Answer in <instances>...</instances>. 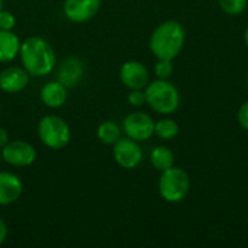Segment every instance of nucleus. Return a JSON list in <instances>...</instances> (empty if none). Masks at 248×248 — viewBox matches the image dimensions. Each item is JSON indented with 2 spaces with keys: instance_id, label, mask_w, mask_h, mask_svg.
I'll return each instance as SVG.
<instances>
[{
  "instance_id": "f257e3e1",
  "label": "nucleus",
  "mask_w": 248,
  "mask_h": 248,
  "mask_svg": "<svg viewBox=\"0 0 248 248\" xmlns=\"http://www.w3.org/2000/svg\"><path fill=\"white\" fill-rule=\"evenodd\" d=\"M22 67L31 77H46L57 67V54L52 45L42 36H28L22 41L19 49Z\"/></svg>"
},
{
  "instance_id": "f03ea898",
  "label": "nucleus",
  "mask_w": 248,
  "mask_h": 248,
  "mask_svg": "<svg viewBox=\"0 0 248 248\" xmlns=\"http://www.w3.org/2000/svg\"><path fill=\"white\" fill-rule=\"evenodd\" d=\"M186 31L177 20L160 23L150 36V51L157 60H174L183 49Z\"/></svg>"
},
{
  "instance_id": "7ed1b4c3",
  "label": "nucleus",
  "mask_w": 248,
  "mask_h": 248,
  "mask_svg": "<svg viewBox=\"0 0 248 248\" xmlns=\"http://www.w3.org/2000/svg\"><path fill=\"white\" fill-rule=\"evenodd\" d=\"M145 99L147 105L160 115H171L179 109L180 93L170 80L157 78L147 84Z\"/></svg>"
},
{
  "instance_id": "20e7f679",
  "label": "nucleus",
  "mask_w": 248,
  "mask_h": 248,
  "mask_svg": "<svg viewBox=\"0 0 248 248\" xmlns=\"http://www.w3.org/2000/svg\"><path fill=\"white\" fill-rule=\"evenodd\" d=\"M36 132L39 141L49 150H62L71 141V128L68 122L54 113L45 115L38 121Z\"/></svg>"
},
{
  "instance_id": "39448f33",
  "label": "nucleus",
  "mask_w": 248,
  "mask_h": 248,
  "mask_svg": "<svg viewBox=\"0 0 248 248\" xmlns=\"http://www.w3.org/2000/svg\"><path fill=\"white\" fill-rule=\"evenodd\" d=\"M158 192L169 203H179L185 201L190 192V177L187 171L174 166L161 171L158 179Z\"/></svg>"
},
{
  "instance_id": "423d86ee",
  "label": "nucleus",
  "mask_w": 248,
  "mask_h": 248,
  "mask_svg": "<svg viewBox=\"0 0 248 248\" xmlns=\"http://www.w3.org/2000/svg\"><path fill=\"white\" fill-rule=\"evenodd\" d=\"M1 160L17 169L29 167L36 160V150L35 147L25 140H12L9 141L0 151Z\"/></svg>"
},
{
  "instance_id": "0eeeda50",
  "label": "nucleus",
  "mask_w": 248,
  "mask_h": 248,
  "mask_svg": "<svg viewBox=\"0 0 248 248\" xmlns=\"http://www.w3.org/2000/svg\"><path fill=\"white\" fill-rule=\"evenodd\" d=\"M155 121L142 110H134L124 118L122 122V132L138 142L147 141L154 135Z\"/></svg>"
},
{
  "instance_id": "6e6552de",
  "label": "nucleus",
  "mask_w": 248,
  "mask_h": 248,
  "mask_svg": "<svg viewBox=\"0 0 248 248\" xmlns=\"http://www.w3.org/2000/svg\"><path fill=\"white\" fill-rule=\"evenodd\" d=\"M112 154H113V160L116 161V164L125 170L137 169L144 158V153H142L140 142L128 137L125 138L121 137L112 145Z\"/></svg>"
},
{
  "instance_id": "1a4fd4ad",
  "label": "nucleus",
  "mask_w": 248,
  "mask_h": 248,
  "mask_svg": "<svg viewBox=\"0 0 248 248\" xmlns=\"http://www.w3.org/2000/svg\"><path fill=\"white\" fill-rule=\"evenodd\" d=\"M102 0H64L62 13L73 23H86L100 10Z\"/></svg>"
},
{
  "instance_id": "9d476101",
  "label": "nucleus",
  "mask_w": 248,
  "mask_h": 248,
  "mask_svg": "<svg viewBox=\"0 0 248 248\" xmlns=\"http://www.w3.org/2000/svg\"><path fill=\"white\" fill-rule=\"evenodd\" d=\"M119 78L128 90L145 89L150 83V73L141 61L129 60L121 65Z\"/></svg>"
},
{
  "instance_id": "9b49d317",
  "label": "nucleus",
  "mask_w": 248,
  "mask_h": 248,
  "mask_svg": "<svg viewBox=\"0 0 248 248\" xmlns=\"http://www.w3.org/2000/svg\"><path fill=\"white\" fill-rule=\"evenodd\" d=\"M31 76L20 65H10L0 71V90L7 94L20 93L29 84Z\"/></svg>"
},
{
  "instance_id": "f8f14e48",
  "label": "nucleus",
  "mask_w": 248,
  "mask_h": 248,
  "mask_svg": "<svg viewBox=\"0 0 248 248\" xmlns=\"http://www.w3.org/2000/svg\"><path fill=\"white\" fill-rule=\"evenodd\" d=\"M55 78L65 87H76L84 76V64L77 57H67L55 67Z\"/></svg>"
},
{
  "instance_id": "ddd939ff",
  "label": "nucleus",
  "mask_w": 248,
  "mask_h": 248,
  "mask_svg": "<svg viewBox=\"0 0 248 248\" xmlns=\"http://www.w3.org/2000/svg\"><path fill=\"white\" fill-rule=\"evenodd\" d=\"M23 190V182L16 173L0 170V206H9L17 202Z\"/></svg>"
},
{
  "instance_id": "4468645a",
  "label": "nucleus",
  "mask_w": 248,
  "mask_h": 248,
  "mask_svg": "<svg viewBox=\"0 0 248 248\" xmlns=\"http://www.w3.org/2000/svg\"><path fill=\"white\" fill-rule=\"evenodd\" d=\"M39 99L46 108L58 109L64 106L68 99V87H65L57 78L46 81L39 90Z\"/></svg>"
},
{
  "instance_id": "2eb2a0df",
  "label": "nucleus",
  "mask_w": 248,
  "mask_h": 248,
  "mask_svg": "<svg viewBox=\"0 0 248 248\" xmlns=\"http://www.w3.org/2000/svg\"><path fill=\"white\" fill-rule=\"evenodd\" d=\"M22 39L13 31L0 29V62H10L19 57Z\"/></svg>"
},
{
  "instance_id": "dca6fc26",
  "label": "nucleus",
  "mask_w": 248,
  "mask_h": 248,
  "mask_svg": "<svg viewBox=\"0 0 248 248\" xmlns=\"http://www.w3.org/2000/svg\"><path fill=\"white\" fill-rule=\"evenodd\" d=\"M150 161L153 167L158 171H164L174 166V154L173 151L166 145L155 147L150 154Z\"/></svg>"
},
{
  "instance_id": "f3484780",
  "label": "nucleus",
  "mask_w": 248,
  "mask_h": 248,
  "mask_svg": "<svg viewBox=\"0 0 248 248\" xmlns=\"http://www.w3.org/2000/svg\"><path fill=\"white\" fill-rule=\"evenodd\" d=\"M97 140L105 145H113L122 137V128L113 121H105L97 126Z\"/></svg>"
},
{
  "instance_id": "a211bd4d",
  "label": "nucleus",
  "mask_w": 248,
  "mask_h": 248,
  "mask_svg": "<svg viewBox=\"0 0 248 248\" xmlns=\"http://www.w3.org/2000/svg\"><path fill=\"white\" fill-rule=\"evenodd\" d=\"M180 126L179 124L171 118H161L155 122L154 126V135H157L163 141H171L179 135Z\"/></svg>"
},
{
  "instance_id": "6ab92c4d",
  "label": "nucleus",
  "mask_w": 248,
  "mask_h": 248,
  "mask_svg": "<svg viewBox=\"0 0 248 248\" xmlns=\"http://www.w3.org/2000/svg\"><path fill=\"white\" fill-rule=\"evenodd\" d=\"M219 7L230 16H238L247 9L248 0H218Z\"/></svg>"
},
{
  "instance_id": "aec40b11",
  "label": "nucleus",
  "mask_w": 248,
  "mask_h": 248,
  "mask_svg": "<svg viewBox=\"0 0 248 248\" xmlns=\"http://www.w3.org/2000/svg\"><path fill=\"white\" fill-rule=\"evenodd\" d=\"M174 73V65L171 60H157L154 65V74L157 78L161 80H170V77Z\"/></svg>"
},
{
  "instance_id": "412c9836",
  "label": "nucleus",
  "mask_w": 248,
  "mask_h": 248,
  "mask_svg": "<svg viewBox=\"0 0 248 248\" xmlns=\"http://www.w3.org/2000/svg\"><path fill=\"white\" fill-rule=\"evenodd\" d=\"M128 103H129L132 108H141V106L147 105L145 90H144V89H134V90H129V93H128Z\"/></svg>"
},
{
  "instance_id": "4be33fe9",
  "label": "nucleus",
  "mask_w": 248,
  "mask_h": 248,
  "mask_svg": "<svg viewBox=\"0 0 248 248\" xmlns=\"http://www.w3.org/2000/svg\"><path fill=\"white\" fill-rule=\"evenodd\" d=\"M15 25H16V16L9 10L1 9L0 10V29L13 31Z\"/></svg>"
},
{
  "instance_id": "5701e85b",
  "label": "nucleus",
  "mask_w": 248,
  "mask_h": 248,
  "mask_svg": "<svg viewBox=\"0 0 248 248\" xmlns=\"http://www.w3.org/2000/svg\"><path fill=\"white\" fill-rule=\"evenodd\" d=\"M237 119H238L240 126H241L244 131H248V100H246V102L240 106L238 113H237Z\"/></svg>"
},
{
  "instance_id": "b1692460",
  "label": "nucleus",
  "mask_w": 248,
  "mask_h": 248,
  "mask_svg": "<svg viewBox=\"0 0 248 248\" xmlns=\"http://www.w3.org/2000/svg\"><path fill=\"white\" fill-rule=\"evenodd\" d=\"M7 234H9V230H7V225L4 222V219L0 217V246L6 241L7 238Z\"/></svg>"
},
{
  "instance_id": "393cba45",
  "label": "nucleus",
  "mask_w": 248,
  "mask_h": 248,
  "mask_svg": "<svg viewBox=\"0 0 248 248\" xmlns=\"http://www.w3.org/2000/svg\"><path fill=\"white\" fill-rule=\"evenodd\" d=\"M9 141H10V137H9L7 129H4V128L0 126V151H1V148H3Z\"/></svg>"
},
{
  "instance_id": "a878e982",
  "label": "nucleus",
  "mask_w": 248,
  "mask_h": 248,
  "mask_svg": "<svg viewBox=\"0 0 248 248\" xmlns=\"http://www.w3.org/2000/svg\"><path fill=\"white\" fill-rule=\"evenodd\" d=\"M244 44H246V46L248 48V26L247 29H246V32H244Z\"/></svg>"
},
{
  "instance_id": "bb28decb",
  "label": "nucleus",
  "mask_w": 248,
  "mask_h": 248,
  "mask_svg": "<svg viewBox=\"0 0 248 248\" xmlns=\"http://www.w3.org/2000/svg\"><path fill=\"white\" fill-rule=\"evenodd\" d=\"M3 9V0H0V10Z\"/></svg>"
},
{
  "instance_id": "cd10ccee",
  "label": "nucleus",
  "mask_w": 248,
  "mask_h": 248,
  "mask_svg": "<svg viewBox=\"0 0 248 248\" xmlns=\"http://www.w3.org/2000/svg\"><path fill=\"white\" fill-rule=\"evenodd\" d=\"M1 161H3V160H1V154H0V164H1Z\"/></svg>"
}]
</instances>
